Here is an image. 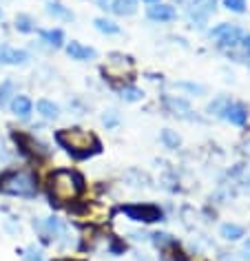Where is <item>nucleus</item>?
Masks as SVG:
<instances>
[{
	"mask_svg": "<svg viewBox=\"0 0 250 261\" xmlns=\"http://www.w3.org/2000/svg\"><path fill=\"white\" fill-rule=\"evenodd\" d=\"M56 142L67 151L73 160H89L102 153V142L93 133L82 128H62L56 133Z\"/></svg>",
	"mask_w": 250,
	"mask_h": 261,
	"instance_id": "1",
	"label": "nucleus"
},
{
	"mask_svg": "<svg viewBox=\"0 0 250 261\" xmlns=\"http://www.w3.org/2000/svg\"><path fill=\"white\" fill-rule=\"evenodd\" d=\"M84 177L78 171H67V168H58L49 177V197L56 204L64 201H76L84 193Z\"/></svg>",
	"mask_w": 250,
	"mask_h": 261,
	"instance_id": "2",
	"label": "nucleus"
},
{
	"mask_svg": "<svg viewBox=\"0 0 250 261\" xmlns=\"http://www.w3.org/2000/svg\"><path fill=\"white\" fill-rule=\"evenodd\" d=\"M0 193L11 195V197H22V199H34L38 195V181L36 175L24 173V171H9L0 179Z\"/></svg>",
	"mask_w": 250,
	"mask_h": 261,
	"instance_id": "3",
	"label": "nucleus"
},
{
	"mask_svg": "<svg viewBox=\"0 0 250 261\" xmlns=\"http://www.w3.org/2000/svg\"><path fill=\"white\" fill-rule=\"evenodd\" d=\"M122 213L131 221H142V224H155V221L164 219L162 208L155 204H127L122 206Z\"/></svg>",
	"mask_w": 250,
	"mask_h": 261,
	"instance_id": "4",
	"label": "nucleus"
},
{
	"mask_svg": "<svg viewBox=\"0 0 250 261\" xmlns=\"http://www.w3.org/2000/svg\"><path fill=\"white\" fill-rule=\"evenodd\" d=\"M208 38L217 40V42L221 44V47H235V44L241 40V29L235 27V24L221 22V24H217L215 29L208 31Z\"/></svg>",
	"mask_w": 250,
	"mask_h": 261,
	"instance_id": "5",
	"label": "nucleus"
},
{
	"mask_svg": "<svg viewBox=\"0 0 250 261\" xmlns=\"http://www.w3.org/2000/svg\"><path fill=\"white\" fill-rule=\"evenodd\" d=\"M213 11H215V0H193L188 7V20L197 24V27H204Z\"/></svg>",
	"mask_w": 250,
	"mask_h": 261,
	"instance_id": "6",
	"label": "nucleus"
},
{
	"mask_svg": "<svg viewBox=\"0 0 250 261\" xmlns=\"http://www.w3.org/2000/svg\"><path fill=\"white\" fill-rule=\"evenodd\" d=\"M29 54L24 49H14L9 44H0V64H9V67H18V64H27Z\"/></svg>",
	"mask_w": 250,
	"mask_h": 261,
	"instance_id": "7",
	"label": "nucleus"
},
{
	"mask_svg": "<svg viewBox=\"0 0 250 261\" xmlns=\"http://www.w3.org/2000/svg\"><path fill=\"white\" fill-rule=\"evenodd\" d=\"M221 117H223V120H228L230 124H235V126H246V122H248V109L243 107V104L228 102L226 107H223V111H221Z\"/></svg>",
	"mask_w": 250,
	"mask_h": 261,
	"instance_id": "8",
	"label": "nucleus"
},
{
	"mask_svg": "<svg viewBox=\"0 0 250 261\" xmlns=\"http://www.w3.org/2000/svg\"><path fill=\"white\" fill-rule=\"evenodd\" d=\"M146 16L155 22H173L177 18V11L173 5H166V3H153L151 7L146 9Z\"/></svg>",
	"mask_w": 250,
	"mask_h": 261,
	"instance_id": "9",
	"label": "nucleus"
},
{
	"mask_svg": "<svg viewBox=\"0 0 250 261\" xmlns=\"http://www.w3.org/2000/svg\"><path fill=\"white\" fill-rule=\"evenodd\" d=\"M67 54L71 60H78V62H87V60H93V58L97 56V51L93 47H87V44H82V42H76V40H71L67 47Z\"/></svg>",
	"mask_w": 250,
	"mask_h": 261,
	"instance_id": "10",
	"label": "nucleus"
},
{
	"mask_svg": "<svg viewBox=\"0 0 250 261\" xmlns=\"http://www.w3.org/2000/svg\"><path fill=\"white\" fill-rule=\"evenodd\" d=\"M11 140L16 142L18 151H20V155H24V158H36V155H38V148H34V146H38V144L34 142V138H29L27 133L14 130V133H11Z\"/></svg>",
	"mask_w": 250,
	"mask_h": 261,
	"instance_id": "11",
	"label": "nucleus"
},
{
	"mask_svg": "<svg viewBox=\"0 0 250 261\" xmlns=\"http://www.w3.org/2000/svg\"><path fill=\"white\" fill-rule=\"evenodd\" d=\"M9 109L14 111L18 117H29L31 111H34V102H31L27 95H18L16 93L14 100H11V104H9Z\"/></svg>",
	"mask_w": 250,
	"mask_h": 261,
	"instance_id": "12",
	"label": "nucleus"
},
{
	"mask_svg": "<svg viewBox=\"0 0 250 261\" xmlns=\"http://www.w3.org/2000/svg\"><path fill=\"white\" fill-rule=\"evenodd\" d=\"M36 109H38V113H40L44 120H56V117L60 115V109H58V104H54L51 100H38L36 102Z\"/></svg>",
	"mask_w": 250,
	"mask_h": 261,
	"instance_id": "13",
	"label": "nucleus"
},
{
	"mask_svg": "<svg viewBox=\"0 0 250 261\" xmlns=\"http://www.w3.org/2000/svg\"><path fill=\"white\" fill-rule=\"evenodd\" d=\"M111 11L117 16H133L137 11V0H113Z\"/></svg>",
	"mask_w": 250,
	"mask_h": 261,
	"instance_id": "14",
	"label": "nucleus"
},
{
	"mask_svg": "<svg viewBox=\"0 0 250 261\" xmlns=\"http://www.w3.org/2000/svg\"><path fill=\"white\" fill-rule=\"evenodd\" d=\"M40 38L49 47H62L64 44V31L62 29H47V31H40Z\"/></svg>",
	"mask_w": 250,
	"mask_h": 261,
	"instance_id": "15",
	"label": "nucleus"
},
{
	"mask_svg": "<svg viewBox=\"0 0 250 261\" xmlns=\"http://www.w3.org/2000/svg\"><path fill=\"white\" fill-rule=\"evenodd\" d=\"M164 104L173 111L175 115H186V113H190V104L186 102V100H182V97H164Z\"/></svg>",
	"mask_w": 250,
	"mask_h": 261,
	"instance_id": "16",
	"label": "nucleus"
},
{
	"mask_svg": "<svg viewBox=\"0 0 250 261\" xmlns=\"http://www.w3.org/2000/svg\"><path fill=\"white\" fill-rule=\"evenodd\" d=\"M14 95H16V84L11 80H5L0 84V107H9Z\"/></svg>",
	"mask_w": 250,
	"mask_h": 261,
	"instance_id": "17",
	"label": "nucleus"
},
{
	"mask_svg": "<svg viewBox=\"0 0 250 261\" xmlns=\"http://www.w3.org/2000/svg\"><path fill=\"white\" fill-rule=\"evenodd\" d=\"M47 14L58 18V20H73V14H71V11L60 3H49L47 5Z\"/></svg>",
	"mask_w": 250,
	"mask_h": 261,
	"instance_id": "18",
	"label": "nucleus"
},
{
	"mask_svg": "<svg viewBox=\"0 0 250 261\" xmlns=\"http://www.w3.org/2000/svg\"><path fill=\"white\" fill-rule=\"evenodd\" d=\"M93 24H95V29L100 31V34H107V36L120 34V27H117L113 20H109V18H95Z\"/></svg>",
	"mask_w": 250,
	"mask_h": 261,
	"instance_id": "19",
	"label": "nucleus"
},
{
	"mask_svg": "<svg viewBox=\"0 0 250 261\" xmlns=\"http://www.w3.org/2000/svg\"><path fill=\"white\" fill-rule=\"evenodd\" d=\"M219 234L223 239H228V241H237V239L243 237V228L237 226V224H223L219 228Z\"/></svg>",
	"mask_w": 250,
	"mask_h": 261,
	"instance_id": "20",
	"label": "nucleus"
},
{
	"mask_svg": "<svg viewBox=\"0 0 250 261\" xmlns=\"http://www.w3.org/2000/svg\"><path fill=\"white\" fill-rule=\"evenodd\" d=\"M16 31H20V34H31V31L36 29V24H34V18L27 16V14H18L16 16Z\"/></svg>",
	"mask_w": 250,
	"mask_h": 261,
	"instance_id": "21",
	"label": "nucleus"
},
{
	"mask_svg": "<svg viewBox=\"0 0 250 261\" xmlns=\"http://www.w3.org/2000/svg\"><path fill=\"white\" fill-rule=\"evenodd\" d=\"M160 140H162V144L166 146V148H180V144H182V138L175 133V130H170V128H164L162 130Z\"/></svg>",
	"mask_w": 250,
	"mask_h": 261,
	"instance_id": "22",
	"label": "nucleus"
},
{
	"mask_svg": "<svg viewBox=\"0 0 250 261\" xmlns=\"http://www.w3.org/2000/svg\"><path fill=\"white\" fill-rule=\"evenodd\" d=\"M144 97V91L137 89V87H122V100L127 102H137Z\"/></svg>",
	"mask_w": 250,
	"mask_h": 261,
	"instance_id": "23",
	"label": "nucleus"
},
{
	"mask_svg": "<svg viewBox=\"0 0 250 261\" xmlns=\"http://www.w3.org/2000/svg\"><path fill=\"white\" fill-rule=\"evenodd\" d=\"M223 7L235 14H243L246 11V0H223Z\"/></svg>",
	"mask_w": 250,
	"mask_h": 261,
	"instance_id": "24",
	"label": "nucleus"
},
{
	"mask_svg": "<svg viewBox=\"0 0 250 261\" xmlns=\"http://www.w3.org/2000/svg\"><path fill=\"white\" fill-rule=\"evenodd\" d=\"M175 87H177V89H184V91H188V93H197V95H202L204 91H206V89L202 87V84H193V82H177Z\"/></svg>",
	"mask_w": 250,
	"mask_h": 261,
	"instance_id": "25",
	"label": "nucleus"
},
{
	"mask_svg": "<svg viewBox=\"0 0 250 261\" xmlns=\"http://www.w3.org/2000/svg\"><path fill=\"white\" fill-rule=\"evenodd\" d=\"M102 122H104V126L107 128H113V126L120 124V115H117V111H109V113H104Z\"/></svg>",
	"mask_w": 250,
	"mask_h": 261,
	"instance_id": "26",
	"label": "nucleus"
},
{
	"mask_svg": "<svg viewBox=\"0 0 250 261\" xmlns=\"http://www.w3.org/2000/svg\"><path fill=\"white\" fill-rule=\"evenodd\" d=\"M153 237V244L155 246H168V244H175V239L170 237V234L166 232H155V234H151Z\"/></svg>",
	"mask_w": 250,
	"mask_h": 261,
	"instance_id": "27",
	"label": "nucleus"
},
{
	"mask_svg": "<svg viewBox=\"0 0 250 261\" xmlns=\"http://www.w3.org/2000/svg\"><path fill=\"white\" fill-rule=\"evenodd\" d=\"M20 252L24 254V259L27 261H42V250H38L36 246L27 248V250H20Z\"/></svg>",
	"mask_w": 250,
	"mask_h": 261,
	"instance_id": "28",
	"label": "nucleus"
},
{
	"mask_svg": "<svg viewBox=\"0 0 250 261\" xmlns=\"http://www.w3.org/2000/svg\"><path fill=\"white\" fill-rule=\"evenodd\" d=\"M226 104H228L226 97H219V100H215V102L208 104V111H210V113H215V115H221V111H223Z\"/></svg>",
	"mask_w": 250,
	"mask_h": 261,
	"instance_id": "29",
	"label": "nucleus"
},
{
	"mask_svg": "<svg viewBox=\"0 0 250 261\" xmlns=\"http://www.w3.org/2000/svg\"><path fill=\"white\" fill-rule=\"evenodd\" d=\"M124 250H127V244H124V241H120V239H111V244H109V252L111 254H122Z\"/></svg>",
	"mask_w": 250,
	"mask_h": 261,
	"instance_id": "30",
	"label": "nucleus"
},
{
	"mask_svg": "<svg viewBox=\"0 0 250 261\" xmlns=\"http://www.w3.org/2000/svg\"><path fill=\"white\" fill-rule=\"evenodd\" d=\"M97 7L104 9V11H111V7H113V0H97Z\"/></svg>",
	"mask_w": 250,
	"mask_h": 261,
	"instance_id": "31",
	"label": "nucleus"
},
{
	"mask_svg": "<svg viewBox=\"0 0 250 261\" xmlns=\"http://www.w3.org/2000/svg\"><path fill=\"white\" fill-rule=\"evenodd\" d=\"M135 261H153V259H151L148 254H142V252H137V254H135Z\"/></svg>",
	"mask_w": 250,
	"mask_h": 261,
	"instance_id": "32",
	"label": "nucleus"
},
{
	"mask_svg": "<svg viewBox=\"0 0 250 261\" xmlns=\"http://www.w3.org/2000/svg\"><path fill=\"white\" fill-rule=\"evenodd\" d=\"M0 160H5V162L9 160V155H7V151H5V146H3V144H0Z\"/></svg>",
	"mask_w": 250,
	"mask_h": 261,
	"instance_id": "33",
	"label": "nucleus"
},
{
	"mask_svg": "<svg viewBox=\"0 0 250 261\" xmlns=\"http://www.w3.org/2000/svg\"><path fill=\"white\" fill-rule=\"evenodd\" d=\"M243 44H246V47L250 49V36H246V40H243Z\"/></svg>",
	"mask_w": 250,
	"mask_h": 261,
	"instance_id": "34",
	"label": "nucleus"
},
{
	"mask_svg": "<svg viewBox=\"0 0 250 261\" xmlns=\"http://www.w3.org/2000/svg\"><path fill=\"white\" fill-rule=\"evenodd\" d=\"M246 151L250 153V140H248V144H246Z\"/></svg>",
	"mask_w": 250,
	"mask_h": 261,
	"instance_id": "35",
	"label": "nucleus"
},
{
	"mask_svg": "<svg viewBox=\"0 0 250 261\" xmlns=\"http://www.w3.org/2000/svg\"><path fill=\"white\" fill-rule=\"evenodd\" d=\"M144 3H151V5H153V3H157V0H144Z\"/></svg>",
	"mask_w": 250,
	"mask_h": 261,
	"instance_id": "36",
	"label": "nucleus"
},
{
	"mask_svg": "<svg viewBox=\"0 0 250 261\" xmlns=\"http://www.w3.org/2000/svg\"><path fill=\"white\" fill-rule=\"evenodd\" d=\"M0 20H3V9H0Z\"/></svg>",
	"mask_w": 250,
	"mask_h": 261,
	"instance_id": "37",
	"label": "nucleus"
},
{
	"mask_svg": "<svg viewBox=\"0 0 250 261\" xmlns=\"http://www.w3.org/2000/svg\"><path fill=\"white\" fill-rule=\"evenodd\" d=\"M60 261H73V259H60Z\"/></svg>",
	"mask_w": 250,
	"mask_h": 261,
	"instance_id": "38",
	"label": "nucleus"
}]
</instances>
